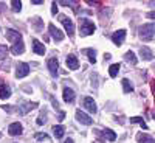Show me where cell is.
I'll use <instances>...</instances> for the list:
<instances>
[{"label": "cell", "instance_id": "6da1fadb", "mask_svg": "<svg viewBox=\"0 0 155 143\" xmlns=\"http://www.w3.org/2000/svg\"><path fill=\"white\" fill-rule=\"evenodd\" d=\"M138 34L143 41H150L155 34V23H144L143 27H140Z\"/></svg>", "mask_w": 155, "mask_h": 143}, {"label": "cell", "instance_id": "7a4b0ae2", "mask_svg": "<svg viewBox=\"0 0 155 143\" xmlns=\"http://www.w3.org/2000/svg\"><path fill=\"white\" fill-rule=\"evenodd\" d=\"M79 23H81V28H79L81 36H90V34H93L95 30H96L95 23L92 20H88V19H82V20H79Z\"/></svg>", "mask_w": 155, "mask_h": 143}, {"label": "cell", "instance_id": "3957f363", "mask_svg": "<svg viewBox=\"0 0 155 143\" xmlns=\"http://www.w3.org/2000/svg\"><path fill=\"white\" fill-rule=\"evenodd\" d=\"M76 120L79 121V123H82V124H85V126H90V124L93 123L92 117L87 115V114L82 112V111H76Z\"/></svg>", "mask_w": 155, "mask_h": 143}, {"label": "cell", "instance_id": "277c9868", "mask_svg": "<svg viewBox=\"0 0 155 143\" xmlns=\"http://www.w3.org/2000/svg\"><path fill=\"white\" fill-rule=\"evenodd\" d=\"M47 67H48L50 73L53 75L54 78L58 76V70H59V62H58V59H56V58H50V59L47 61Z\"/></svg>", "mask_w": 155, "mask_h": 143}, {"label": "cell", "instance_id": "5b68a950", "mask_svg": "<svg viewBox=\"0 0 155 143\" xmlns=\"http://www.w3.org/2000/svg\"><path fill=\"white\" fill-rule=\"evenodd\" d=\"M61 22H62V25H64V28H65L67 34H68V36H73V33H74V25H73V22H71L68 17H65V16H61Z\"/></svg>", "mask_w": 155, "mask_h": 143}, {"label": "cell", "instance_id": "8992f818", "mask_svg": "<svg viewBox=\"0 0 155 143\" xmlns=\"http://www.w3.org/2000/svg\"><path fill=\"white\" fill-rule=\"evenodd\" d=\"M28 73H30V66L28 64H25V62L17 64V70H16V76L17 78H25Z\"/></svg>", "mask_w": 155, "mask_h": 143}, {"label": "cell", "instance_id": "52a82bcc", "mask_svg": "<svg viewBox=\"0 0 155 143\" xmlns=\"http://www.w3.org/2000/svg\"><path fill=\"white\" fill-rule=\"evenodd\" d=\"M6 37H8V41L14 42V44H17V42L22 41V34L19 31H16V30H12V28L6 30Z\"/></svg>", "mask_w": 155, "mask_h": 143}, {"label": "cell", "instance_id": "ba28073f", "mask_svg": "<svg viewBox=\"0 0 155 143\" xmlns=\"http://www.w3.org/2000/svg\"><path fill=\"white\" fill-rule=\"evenodd\" d=\"M124 37H126V30H118V31H115L113 33V36H112V41H113V44L115 45H121L123 44V41H124Z\"/></svg>", "mask_w": 155, "mask_h": 143}, {"label": "cell", "instance_id": "9c48e42d", "mask_svg": "<svg viewBox=\"0 0 155 143\" xmlns=\"http://www.w3.org/2000/svg\"><path fill=\"white\" fill-rule=\"evenodd\" d=\"M84 106H85V109L90 114H95L96 112V103H95V100L92 97H85L84 98Z\"/></svg>", "mask_w": 155, "mask_h": 143}, {"label": "cell", "instance_id": "30bf717a", "mask_svg": "<svg viewBox=\"0 0 155 143\" xmlns=\"http://www.w3.org/2000/svg\"><path fill=\"white\" fill-rule=\"evenodd\" d=\"M48 30H50V34L53 36V39H56V41H62V39H64V33L59 28H56L53 23L48 25Z\"/></svg>", "mask_w": 155, "mask_h": 143}, {"label": "cell", "instance_id": "8fae6325", "mask_svg": "<svg viewBox=\"0 0 155 143\" xmlns=\"http://www.w3.org/2000/svg\"><path fill=\"white\" fill-rule=\"evenodd\" d=\"M36 107H37V103H22L20 107H19V112H20L22 115H25L27 112H30V111H33V109H36Z\"/></svg>", "mask_w": 155, "mask_h": 143}, {"label": "cell", "instance_id": "7c38bea8", "mask_svg": "<svg viewBox=\"0 0 155 143\" xmlns=\"http://www.w3.org/2000/svg\"><path fill=\"white\" fill-rule=\"evenodd\" d=\"M11 97V90H9V87L0 80V98L2 100H6V98H9Z\"/></svg>", "mask_w": 155, "mask_h": 143}, {"label": "cell", "instance_id": "4fadbf2b", "mask_svg": "<svg viewBox=\"0 0 155 143\" xmlns=\"http://www.w3.org/2000/svg\"><path fill=\"white\" fill-rule=\"evenodd\" d=\"M33 51L36 55H44L45 53V45L42 42H39L37 39H33Z\"/></svg>", "mask_w": 155, "mask_h": 143}, {"label": "cell", "instance_id": "5bb4252c", "mask_svg": "<svg viewBox=\"0 0 155 143\" xmlns=\"http://www.w3.org/2000/svg\"><path fill=\"white\" fill-rule=\"evenodd\" d=\"M67 67L71 69V70H78L79 67V62H78V58L74 55H68L67 56Z\"/></svg>", "mask_w": 155, "mask_h": 143}, {"label": "cell", "instance_id": "9a60e30c", "mask_svg": "<svg viewBox=\"0 0 155 143\" xmlns=\"http://www.w3.org/2000/svg\"><path fill=\"white\" fill-rule=\"evenodd\" d=\"M140 55H141V58H143L144 61H152V59H153L152 50L147 48V47H141V48H140Z\"/></svg>", "mask_w": 155, "mask_h": 143}, {"label": "cell", "instance_id": "2e32d148", "mask_svg": "<svg viewBox=\"0 0 155 143\" xmlns=\"http://www.w3.org/2000/svg\"><path fill=\"white\" fill-rule=\"evenodd\" d=\"M137 141L138 143H155V138L147 135V134H143V132H138L137 134Z\"/></svg>", "mask_w": 155, "mask_h": 143}, {"label": "cell", "instance_id": "e0dca14e", "mask_svg": "<svg viewBox=\"0 0 155 143\" xmlns=\"http://www.w3.org/2000/svg\"><path fill=\"white\" fill-rule=\"evenodd\" d=\"M22 124L20 123H12L11 126H9V129H8V132H9V135H20L22 134Z\"/></svg>", "mask_w": 155, "mask_h": 143}, {"label": "cell", "instance_id": "ac0fdd59", "mask_svg": "<svg viewBox=\"0 0 155 143\" xmlns=\"http://www.w3.org/2000/svg\"><path fill=\"white\" fill-rule=\"evenodd\" d=\"M74 100V90L70 89V87H65L64 89V101L65 103H71Z\"/></svg>", "mask_w": 155, "mask_h": 143}, {"label": "cell", "instance_id": "d6986e66", "mask_svg": "<svg viewBox=\"0 0 155 143\" xmlns=\"http://www.w3.org/2000/svg\"><path fill=\"white\" fill-rule=\"evenodd\" d=\"M11 51H12V55H22L23 51H25V45H23V42L20 41V42L14 44V45H12V48H11Z\"/></svg>", "mask_w": 155, "mask_h": 143}, {"label": "cell", "instance_id": "ffe728a7", "mask_svg": "<svg viewBox=\"0 0 155 143\" xmlns=\"http://www.w3.org/2000/svg\"><path fill=\"white\" fill-rule=\"evenodd\" d=\"M53 131H54L56 138H62V137H64V134H65V128L61 126V124H56V126L53 128Z\"/></svg>", "mask_w": 155, "mask_h": 143}, {"label": "cell", "instance_id": "44dd1931", "mask_svg": "<svg viewBox=\"0 0 155 143\" xmlns=\"http://www.w3.org/2000/svg\"><path fill=\"white\" fill-rule=\"evenodd\" d=\"M84 53L88 56V61L92 62V64L96 62V55H95V50H93V48H85V50H84Z\"/></svg>", "mask_w": 155, "mask_h": 143}, {"label": "cell", "instance_id": "7402d4cb", "mask_svg": "<svg viewBox=\"0 0 155 143\" xmlns=\"http://www.w3.org/2000/svg\"><path fill=\"white\" fill-rule=\"evenodd\" d=\"M124 59H126L127 62H130L132 66H135V64H137V56H135L134 51H127V53L124 55Z\"/></svg>", "mask_w": 155, "mask_h": 143}, {"label": "cell", "instance_id": "603a6c76", "mask_svg": "<svg viewBox=\"0 0 155 143\" xmlns=\"http://www.w3.org/2000/svg\"><path fill=\"white\" fill-rule=\"evenodd\" d=\"M104 135L109 141H115L116 140V134L112 131V129H104Z\"/></svg>", "mask_w": 155, "mask_h": 143}, {"label": "cell", "instance_id": "cb8c5ba5", "mask_svg": "<svg viewBox=\"0 0 155 143\" xmlns=\"http://www.w3.org/2000/svg\"><path fill=\"white\" fill-rule=\"evenodd\" d=\"M118 72H120V64H113V66H110V69H109V75H110L112 78H115L116 75H118Z\"/></svg>", "mask_w": 155, "mask_h": 143}, {"label": "cell", "instance_id": "d4e9b609", "mask_svg": "<svg viewBox=\"0 0 155 143\" xmlns=\"http://www.w3.org/2000/svg\"><path fill=\"white\" fill-rule=\"evenodd\" d=\"M130 123H140L143 129H147V124L144 123V120L141 118V117H132V118H130Z\"/></svg>", "mask_w": 155, "mask_h": 143}, {"label": "cell", "instance_id": "484cf974", "mask_svg": "<svg viewBox=\"0 0 155 143\" xmlns=\"http://www.w3.org/2000/svg\"><path fill=\"white\" fill-rule=\"evenodd\" d=\"M11 8H12L14 12H19L22 9V2H19V0H12V2H11Z\"/></svg>", "mask_w": 155, "mask_h": 143}, {"label": "cell", "instance_id": "4316f807", "mask_svg": "<svg viewBox=\"0 0 155 143\" xmlns=\"http://www.w3.org/2000/svg\"><path fill=\"white\" fill-rule=\"evenodd\" d=\"M123 87H124V92H127V94L134 90V86L129 83V80H123Z\"/></svg>", "mask_w": 155, "mask_h": 143}, {"label": "cell", "instance_id": "83f0119b", "mask_svg": "<svg viewBox=\"0 0 155 143\" xmlns=\"http://www.w3.org/2000/svg\"><path fill=\"white\" fill-rule=\"evenodd\" d=\"M8 55V47L6 45H0V59H5Z\"/></svg>", "mask_w": 155, "mask_h": 143}, {"label": "cell", "instance_id": "f1b7e54d", "mask_svg": "<svg viewBox=\"0 0 155 143\" xmlns=\"http://www.w3.org/2000/svg\"><path fill=\"white\" fill-rule=\"evenodd\" d=\"M34 138H36V140H39V141H44V140H48L50 137H48L47 134H44V132H39V134H36V135H34Z\"/></svg>", "mask_w": 155, "mask_h": 143}, {"label": "cell", "instance_id": "f546056e", "mask_svg": "<svg viewBox=\"0 0 155 143\" xmlns=\"http://www.w3.org/2000/svg\"><path fill=\"white\" fill-rule=\"evenodd\" d=\"M51 12L56 16V12H58V5H56V2H53V6H51Z\"/></svg>", "mask_w": 155, "mask_h": 143}, {"label": "cell", "instance_id": "4dcf8cb0", "mask_svg": "<svg viewBox=\"0 0 155 143\" xmlns=\"http://www.w3.org/2000/svg\"><path fill=\"white\" fill-rule=\"evenodd\" d=\"M58 118L62 121L64 118H65V112H64V111H61V112H59V115H58Z\"/></svg>", "mask_w": 155, "mask_h": 143}, {"label": "cell", "instance_id": "1f68e13d", "mask_svg": "<svg viewBox=\"0 0 155 143\" xmlns=\"http://www.w3.org/2000/svg\"><path fill=\"white\" fill-rule=\"evenodd\" d=\"M146 17H149V19H155V11H152V12H147V14H146Z\"/></svg>", "mask_w": 155, "mask_h": 143}, {"label": "cell", "instance_id": "d6a6232c", "mask_svg": "<svg viewBox=\"0 0 155 143\" xmlns=\"http://www.w3.org/2000/svg\"><path fill=\"white\" fill-rule=\"evenodd\" d=\"M31 3H34V5H41V3H44L42 0H31Z\"/></svg>", "mask_w": 155, "mask_h": 143}, {"label": "cell", "instance_id": "836d02e7", "mask_svg": "<svg viewBox=\"0 0 155 143\" xmlns=\"http://www.w3.org/2000/svg\"><path fill=\"white\" fill-rule=\"evenodd\" d=\"M44 121H45V118H39V120H37V123H39V124H42Z\"/></svg>", "mask_w": 155, "mask_h": 143}, {"label": "cell", "instance_id": "e575fe53", "mask_svg": "<svg viewBox=\"0 0 155 143\" xmlns=\"http://www.w3.org/2000/svg\"><path fill=\"white\" fill-rule=\"evenodd\" d=\"M65 143H74V141H73V140H71V138H68V140H67V141H65Z\"/></svg>", "mask_w": 155, "mask_h": 143}, {"label": "cell", "instance_id": "d590c367", "mask_svg": "<svg viewBox=\"0 0 155 143\" xmlns=\"http://www.w3.org/2000/svg\"><path fill=\"white\" fill-rule=\"evenodd\" d=\"M152 89H153V95H155V83L152 84Z\"/></svg>", "mask_w": 155, "mask_h": 143}, {"label": "cell", "instance_id": "8d00e7d4", "mask_svg": "<svg viewBox=\"0 0 155 143\" xmlns=\"http://www.w3.org/2000/svg\"><path fill=\"white\" fill-rule=\"evenodd\" d=\"M152 117H153V120H155V114H153V115H152Z\"/></svg>", "mask_w": 155, "mask_h": 143}, {"label": "cell", "instance_id": "74e56055", "mask_svg": "<svg viewBox=\"0 0 155 143\" xmlns=\"http://www.w3.org/2000/svg\"><path fill=\"white\" fill-rule=\"evenodd\" d=\"M0 137H2V134H0Z\"/></svg>", "mask_w": 155, "mask_h": 143}]
</instances>
